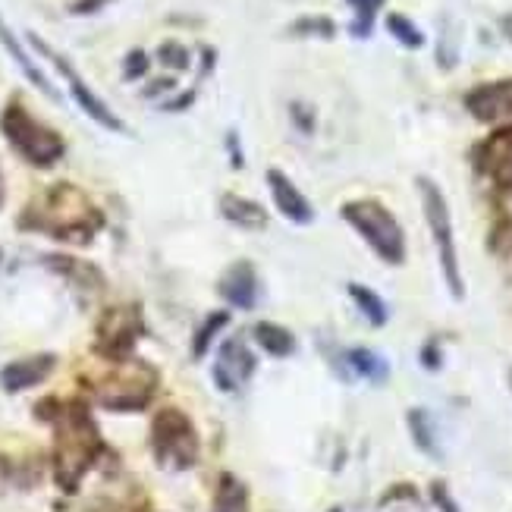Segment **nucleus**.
<instances>
[{"label": "nucleus", "instance_id": "f257e3e1", "mask_svg": "<svg viewBox=\"0 0 512 512\" xmlns=\"http://www.w3.org/2000/svg\"><path fill=\"white\" fill-rule=\"evenodd\" d=\"M22 224L51 233L54 239L79 242L82 246V242H88L98 233L101 214L76 186L60 183V186L48 189V195H44L35 208L26 211V220H22Z\"/></svg>", "mask_w": 512, "mask_h": 512}, {"label": "nucleus", "instance_id": "f03ea898", "mask_svg": "<svg viewBox=\"0 0 512 512\" xmlns=\"http://www.w3.org/2000/svg\"><path fill=\"white\" fill-rule=\"evenodd\" d=\"M98 453V434L88 412L82 406H70L60 421V434H57V478L63 487H76L82 472L92 465Z\"/></svg>", "mask_w": 512, "mask_h": 512}, {"label": "nucleus", "instance_id": "7ed1b4c3", "mask_svg": "<svg viewBox=\"0 0 512 512\" xmlns=\"http://www.w3.org/2000/svg\"><path fill=\"white\" fill-rule=\"evenodd\" d=\"M0 129H4L7 142L26 158L29 164L35 167H51L63 158V139L57 136V132L51 126L38 123L26 107L22 104H7L4 117H0Z\"/></svg>", "mask_w": 512, "mask_h": 512}, {"label": "nucleus", "instance_id": "20e7f679", "mask_svg": "<svg viewBox=\"0 0 512 512\" xmlns=\"http://www.w3.org/2000/svg\"><path fill=\"white\" fill-rule=\"evenodd\" d=\"M343 217L365 236L368 246L387 264H403V258H406L403 230H399L396 217L381 202H371V198L349 202V205H343Z\"/></svg>", "mask_w": 512, "mask_h": 512}, {"label": "nucleus", "instance_id": "39448f33", "mask_svg": "<svg viewBox=\"0 0 512 512\" xmlns=\"http://www.w3.org/2000/svg\"><path fill=\"white\" fill-rule=\"evenodd\" d=\"M418 192H421V208H425L428 227H431L434 242H437L443 277H447V283H450V293L456 299H462L465 296V283H462V274H459V258H456V239H453V220H450L447 198H443V192L431 180H425V176L418 180Z\"/></svg>", "mask_w": 512, "mask_h": 512}, {"label": "nucleus", "instance_id": "423d86ee", "mask_svg": "<svg viewBox=\"0 0 512 512\" xmlns=\"http://www.w3.org/2000/svg\"><path fill=\"white\" fill-rule=\"evenodd\" d=\"M151 443H154V456H158V462L167 465V469L180 472V469H189L198 459V437H195L192 421L176 409H167L154 418Z\"/></svg>", "mask_w": 512, "mask_h": 512}, {"label": "nucleus", "instance_id": "0eeeda50", "mask_svg": "<svg viewBox=\"0 0 512 512\" xmlns=\"http://www.w3.org/2000/svg\"><path fill=\"white\" fill-rule=\"evenodd\" d=\"M29 41H32V48H35L38 54L48 57V60L57 66V70L63 73V79L70 82V95H73V98H76V104L85 110V117H92L98 126H104V129H110V132H120V136H126V132H129V129H126V123H123V120L114 114V110H110V107H107V104L92 92V88H88V85L79 79V73L73 70V63H70V60L60 57V54L51 48V44H48V41H41L35 32L29 35Z\"/></svg>", "mask_w": 512, "mask_h": 512}, {"label": "nucleus", "instance_id": "6e6552de", "mask_svg": "<svg viewBox=\"0 0 512 512\" xmlns=\"http://www.w3.org/2000/svg\"><path fill=\"white\" fill-rule=\"evenodd\" d=\"M154 390V374L145 365H123L107 377L98 399L107 409H142Z\"/></svg>", "mask_w": 512, "mask_h": 512}, {"label": "nucleus", "instance_id": "1a4fd4ad", "mask_svg": "<svg viewBox=\"0 0 512 512\" xmlns=\"http://www.w3.org/2000/svg\"><path fill=\"white\" fill-rule=\"evenodd\" d=\"M139 327H142L139 308L123 305V308L107 311L98 327V349L104 355H126L139 337Z\"/></svg>", "mask_w": 512, "mask_h": 512}, {"label": "nucleus", "instance_id": "9d476101", "mask_svg": "<svg viewBox=\"0 0 512 512\" xmlns=\"http://www.w3.org/2000/svg\"><path fill=\"white\" fill-rule=\"evenodd\" d=\"M255 371V355L249 352L246 343L227 340L217 352V365H214V384L224 393H236L242 384L249 381Z\"/></svg>", "mask_w": 512, "mask_h": 512}, {"label": "nucleus", "instance_id": "9b49d317", "mask_svg": "<svg viewBox=\"0 0 512 512\" xmlns=\"http://www.w3.org/2000/svg\"><path fill=\"white\" fill-rule=\"evenodd\" d=\"M465 107H469V114L481 123H497L503 117H512V79L472 88V92L465 95Z\"/></svg>", "mask_w": 512, "mask_h": 512}, {"label": "nucleus", "instance_id": "f8f14e48", "mask_svg": "<svg viewBox=\"0 0 512 512\" xmlns=\"http://www.w3.org/2000/svg\"><path fill=\"white\" fill-rule=\"evenodd\" d=\"M475 164L481 173H487L497 186L509 189L512 186V126L494 132L491 139L481 142L475 151Z\"/></svg>", "mask_w": 512, "mask_h": 512}, {"label": "nucleus", "instance_id": "ddd939ff", "mask_svg": "<svg viewBox=\"0 0 512 512\" xmlns=\"http://www.w3.org/2000/svg\"><path fill=\"white\" fill-rule=\"evenodd\" d=\"M54 365H57L54 355H29V359L10 362L4 371H0V387L7 393H22V390L41 384L44 377L54 371Z\"/></svg>", "mask_w": 512, "mask_h": 512}, {"label": "nucleus", "instance_id": "4468645a", "mask_svg": "<svg viewBox=\"0 0 512 512\" xmlns=\"http://www.w3.org/2000/svg\"><path fill=\"white\" fill-rule=\"evenodd\" d=\"M267 186H271L274 205L286 220H293V224H311L315 211L305 202V195L293 186V180H286L280 170H267Z\"/></svg>", "mask_w": 512, "mask_h": 512}, {"label": "nucleus", "instance_id": "2eb2a0df", "mask_svg": "<svg viewBox=\"0 0 512 512\" xmlns=\"http://www.w3.org/2000/svg\"><path fill=\"white\" fill-rule=\"evenodd\" d=\"M220 296L236 308H252L258 302V277L249 261L233 264L230 271L220 277Z\"/></svg>", "mask_w": 512, "mask_h": 512}, {"label": "nucleus", "instance_id": "dca6fc26", "mask_svg": "<svg viewBox=\"0 0 512 512\" xmlns=\"http://www.w3.org/2000/svg\"><path fill=\"white\" fill-rule=\"evenodd\" d=\"M0 44H4V48H7V54L16 60V66H19V70H22V76H26L35 88H41V92L44 95H48L51 101H60V95H57V88L48 82V76H44L41 70H38V66H35V60L26 54V51H22V44L16 41V35L10 32V26H7V22L4 19H0Z\"/></svg>", "mask_w": 512, "mask_h": 512}, {"label": "nucleus", "instance_id": "f3484780", "mask_svg": "<svg viewBox=\"0 0 512 512\" xmlns=\"http://www.w3.org/2000/svg\"><path fill=\"white\" fill-rule=\"evenodd\" d=\"M220 211H224V217L230 220V224L246 227V230H261L267 224V211L261 205L249 202V198H239L233 192H227L224 198H220Z\"/></svg>", "mask_w": 512, "mask_h": 512}, {"label": "nucleus", "instance_id": "a211bd4d", "mask_svg": "<svg viewBox=\"0 0 512 512\" xmlns=\"http://www.w3.org/2000/svg\"><path fill=\"white\" fill-rule=\"evenodd\" d=\"M214 512H249V494L242 481H236L233 475H220Z\"/></svg>", "mask_w": 512, "mask_h": 512}, {"label": "nucleus", "instance_id": "6ab92c4d", "mask_svg": "<svg viewBox=\"0 0 512 512\" xmlns=\"http://www.w3.org/2000/svg\"><path fill=\"white\" fill-rule=\"evenodd\" d=\"M409 428H412V437H415V443H418V450H421V453H428V456H434V459H440L434 418H431L425 409H412V412H409Z\"/></svg>", "mask_w": 512, "mask_h": 512}, {"label": "nucleus", "instance_id": "aec40b11", "mask_svg": "<svg viewBox=\"0 0 512 512\" xmlns=\"http://www.w3.org/2000/svg\"><path fill=\"white\" fill-rule=\"evenodd\" d=\"M346 359H349V368H355V374H359V377H368V381H377V384L387 381L390 368H387V362L377 352H371V349H352Z\"/></svg>", "mask_w": 512, "mask_h": 512}, {"label": "nucleus", "instance_id": "412c9836", "mask_svg": "<svg viewBox=\"0 0 512 512\" xmlns=\"http://www.w3.org/2000/svg\"><path fill=\"white\" fill-rule=\"evenodd\" d=\"M255 340L271 352V355H289L296 349V340H293V333H289L286 327H277V324H258L255 327Z\"/></svg>", "mask_w": 512, "mask_h": 512}, {"label": "nucleus", "instance_id": "4be33fe9", "mask_svg": "<svg viewBox=\"0 0 512 512\" xmlns=\"http://www.w3.org/2000/svg\"><path fill=\"white\" fill-rule=\"evenodd\" d=\"M349 296H352V302L359 305V311H362V315H365L374 327L387 324V305H384L381 299H377V293H371L368 286L349 283Z\"/></svg>", "mask_w": 512, "mask_h": 512}, {"label": "nucleus", "instance_id": "5701e85b", "mask_svg": "<svg viewBox=\"0 0 512 512\" xmlns=\"http://www.w3.org/2000/svg\"><path fill=\"white\" fill-rule=\"evenodd\" d=\"M227 321H230V315L227 311H214V315H208V321L198 327V333H195V346H192V355L195 359H205V352L211 349V343H214V337H217V330H224L227 327Z\"/></svg>", "mask_w": 512, "mask_h": 512}, {"label": "nucleus", "instance_id": "b1692460", "mask_svg": "<svg viewBox=\"0 0 512 512\" xmlns=\"http://www.w3.org/2000/svg\"><path fill=\"white\" fill-rule=\"evenodd\" d=\"M387 29L393 32L396 41H403L406 48H421V44H425V35H421V29L412 26V22L406 16H399V13L387 16Z\"/></svg>", "mask_w": 512, "mask_h": 512}, {"label": "nucleus", "instance_id": "393cba45", "mask_svg": "<svg viewBox=\"0 0 512 512\" xmlns=\"http://www.w3.org/2000/svg\"><path fill=\"white\" fill-rule=\"evenodd\" d=\"M355 7V26H352V35L355 38H368L371 35V26H374V13L377 7L384 4V0H349Z\"/></svg>", "mask_w": 512, "mask_h": 512}, {"label": "nucleus", "instance_id": "a878e982", "mask_svg": "<svg viewBox=\"0 0 512 512\" xmlns=\"http://www.w3.org/2000/svg\"><path fill=\"white\" fill-rule=\"evenodd\" d=\"M158 60L170 66V70H189V51L180 41H164L158 48Z\"/></svg>", "mask_w": 512, "mask_h": 512}, {"label": "nucleus", "instance_id": "bb28decb", "mask_svg": "<svg viewBox=\"0 0 512 512\" xmlns=\"http://www.w3.org/2000/svg\"><path fill=\"white\" fill-rule=\"evenodd\" d=\"M145 73H148V54L145 51H129L126 63H123V79L132 82V79H142Z\"/></svg>", "mask_w": 512, "mask_h": 512}, {"label": "nucleus", "instance_id": "cd10ccee", "mask_svg": "<svg viewBox=\"0 0 512 512\" xmlns=\"http://www.w3.org/2000/svg\"><path fill=\"white\" fill-rule=\"evenodd\" d=\"M293 32H318V35L330 38L333 35V22H327V19H305V22H299Z\"/></svg>", "mask_w": 512, "mask_h": 512}, {"label": "nucleus", "instance_id": "c85d7f7f", "mask_svg": "<svg viewBox=\"0 0 512 512\" xmlns=\"http://www.w3.org/2000/svg\"><path fill=\"white\" fill-rule=\"evenodd\" d=\"M431 494H434V503H437L443 512H459V506L453 503V497L447 494V487H443V484H434V487H431Z\"/></svg>", "mask_w": 512, "mask_h": 512}, {"label": "nucleus", "instance_id": "c756f323", "mask_svg": "<svg viewBox=\"0 0 512 512\" xmlns=\"http://www.w3.org/2000/svg\"><path fill=\"white\" fill-rule=\"evenodd\" d=\"M107 4V0H76V4L70 7L76 16H88V13H98L101 7Z\"/></svg>", "mask_w": 512, "mask_h": 512}, {"label": "nucleus", "instance_id": "7c9ffc66", "mask_svg": "<svg viewBox=\"0 0 512 512\" xmlns=\"http://www.w3.org/2000/svg\"><path fill=\"white\" fill-rule=\"evenodd\" d=\"M176 82L173 79H158V82H151V88H148V98H154V95H161V92H170V88H173Z\"/></svg>", "mask_w": 512, "mask_h": 512}, {"label": "nucleus", "instance_id": "2f4dec72", "mask_svg": "<svg viewBox=\"0 0 512 512\" xmlns=\"http://www.w3.org/2000/svg\"><path fill=\"white\" fill-rule=\"evenodd\" d=\"M4 198H7V189H4V173H0V208H4Z\"/></svg>", "mask_w": 512, "mask_h": 512}]
</instances>
